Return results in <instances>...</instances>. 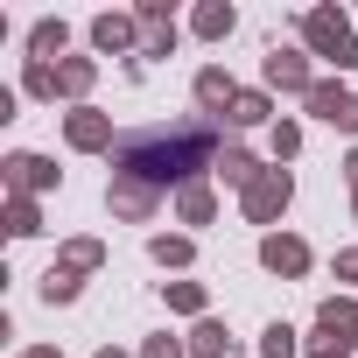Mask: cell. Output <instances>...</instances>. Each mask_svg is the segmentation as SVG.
Wrapping results in <instances>:
<instances>
[{"label":"cell","instance_id":"obj_1","mask_svg":"<svg viewBox=\"0 0 358 358\" xmlns=\"http://www.w3.org/2000/svg\"><path fill=\"white\" fill-rule=\"evenodd\" d=\"M218 120L190 113V120H169V127H141L113 148V176L120 183H141V190H169V183H183V176L211 169L218 162Z\"/></svg>","mask_w":358,"mask_h":358},{"label":"cell","instance_id":"obj_2","mask_svg":"<svg viewBox=\"0 0 358 358\" xmlns=\"http://www.w3.org/2000/svg\"><path fill=\"white\" fill-rule=\"evenodd\" d=\"M302 36H309V50H316L323 64H337V71L358 64V36H351V22H344L337 8H309V15H302Z\"/></svg>","mask_w":358,"mask_h":358},{"label":"cell","instance_id":"obj_3","mask_svg":"<svg viewBox=\"0 0 358 358\" xmlns=\"http://www.w3.org/2000/svg\"><path fill=\"white\" fill-rule=\"evenodd\" d=\"M288 197H295L288 169H260V183H253V190H239V204H246V218H253V225H274V218L288 211Z\"/></svg>","mask_w":358,"mask_h":358},{"label":"cell","instance_id":"obj_4","mask_svg":"<svg viewBox=\"0 0 358 358\" xmlns=\"http://www.w3.org/2000/svg\"><path fill=\"white\" fill-rule=\"evenodd\" d=\"M309 113L344 127V134H358V92H344V85H309Z\"/></svg>","mask_w":358,"mask_h":358},{"label":"cell","instance_id":"obj_5","mask_svg":"<svg viewBox=\"0 0 358 358\" xmlns=\"http://www.w3.org/2000/svg\"><path fill=\"white\" fill-rule=\"evenodd\" d=\"M260 267H267V274H309V246L288 239V232H267V239H260Z\"/></svg>","mask_w":358,"mask_h":358},{"label":"cell","instance_id":"obj_6","mask_svg":"<svg viewBox=\"0 0 358 358\" xmlns=\"http://www.w3.org/2000/svg\"><path fill=\"white\" fill-rule=\"evenodd\" d=\"M316 330L337 344V358H344V344H358V302H344V295H330L323 309H316Z\"/></svg>","mask_w":358,"mask_h":358},{"label":"cell","instance_id":"obj_7","mask_svg":"<svg viewBox=\"0 0 358 358\" xmlns=\"http://www.w3.org/2000/svg\"><path fill=\"white\" fill-rule=\"evenodd\" d=\"M134 22H141V57H169V50H176V22H169L162 0H148Z\"/></svg>","mask_w":358,"mask_h":358},{"label":"cell","instance_id":"obj_8","mask_svg":"<svg viewBox=\"0 0 358 358\" xmlns=\"http://www.w3.org/2000/svg\"><path fill=\"white\" fill-rule=\"evenodd\" d=\"M232 99H239V85L211 64V71H197V106H204V120H225L232 113Z\"/></svg>","mask_w":358,"mask_h":358},{"label":"cell","instance_id":"obj_9","mask_svg":"<svg viewBox=\"0 0 358 358\" xmlns=\"http://www.w3.org/2000/svg\"><path fill=\"white\" fill-rule=\"evenodd\" d=\"M64 134H71V148H120V141H113V120L92 113V106H78V113L64 120Z\"/></svg>","mask_w":358,"mask_h":358},{"label":"cell","instance_id":"obj_10","mask_svg":"<svg viewBox=\"0 0 358 358\" xmlns=\"http://www.w3.org/2000/svg\"><path fill=\"white\" fill-rule=\"evenodd\" d=\"M8 183H15V197L50 190V183H57V162H43V155H8Z\"/></svg>","mask_w":358,"mask_h":358},{"label":"cell","instance_id":"obj_11","mask_svg":"<svg viewBox=\"0 0 358 358\" xmlns=\"http://www.w3.org/2000/svg\"><path fill=\"white\" fill-rule=\"evenodd\" d=\"M267 85H281V92H302V99H309V85H316V78H309V64H302L295 50H267Z\"/></svg>","mask_w":358,"mask_h":358},{"label":"cell","instance_id":"obj_12","mask_svg":"<svg viewBox=\"0 0 358 358\" xmlns=\"http://www.w3.org/2000/svg\"><path fill=\"white\" fill-rule=\"evenodd\" d=\"M113 211L120 218H155V204H162V190H141V183H120V176H113Z\"/></svg>","mask_w":358,"mask_h":358},{"label":"cell","instance_id":"obj_13","mask_svg":"<svg viewBox=\"0 0 358 358\" xmlns=\"http://www.w3.org/2000/svg\"><path fill=\"white\" fill-rule=\"evenodd\" d=\"M218 176H225V183H239V190H253L260 183V162L246 155V148H218V162H211Z\"/></svg>","mask_w":358,"mask_h":358},{"label":"cell","instance_id":"obj_14","mask_svg":"<svg viewBox=\"0 0 358 358\" xmlns=\"http://www.w3.org/2000/svg\"><path fill=\"white\" fill-rule=\"evenodd\" d=\"M134 29H141V22H127V15H99V22H92V43L113 57V50H127V43H134Z\"/></svg>","mask_w":358,"mask_h":358},{"label":"cell","instance_id":"obj_15","mask_svg":"<svg viewBox=\"0 0 358 358\" xmlns=\"http://www.w3.org/2000/svg\"><path fill=\"white\" fill-rule=\"evenodd\" d=\"M225 351H232V330H225V323H211V316H204V323H197V330H190V358H225Z\"/></svg>","mask_w":358,"mask_h":358},{"label":"cell","instance_id":"obj_16","mask_svg":"<svg viewBox=\"0 0 358 358\" xmlns=\"http://www.w3.org/2000/svg\"><path fill=\"white\" fill-rule=\"evenodd\" d=\"M176 211H183V225H211V211H218V197H211L204 183H183V197H176Z\"/></svg>","mask_w":358,"mask_h":358},{"label":"cell","instance_id":"obj_17","mask_svg":"<svg viewBox=\"0 0 358 358\" xmlns=\"http://www.w3.org/2000/svg\"><path fill=\"white\" fill-rule=\"evenodd\" d=\"M57 92H64V99H85V92H92V57H64V64H57Z\"/></svg>","mask_w":358,"mask_h":358},{"label":"cell","instance_id":"obj_18","mask_svg":"<svg viewBox=\"0 0 358 358\" xmlns=\"http://www.w3.org/2000/svg\"><path fill=\"white\" fill-rule=\"evenodd\" d=\"M64 43H71V29H64V22H36V29H29V50H36V64H50Z\"/></svg>","mask_w":358,"mask_h":358},{"label":"cell","instance_id":"obj_19","mask_svg":"<svg viewBox=\"0 0 358 358\" xmlns=\"http://www.w3.org/2000/svg\"><path fill=\"white\" fill-rule=\"evenodd\" d=\"M8 232H15V239H36V232H43V211H36V197H15V204H8Z\"/></svg>","mask_w":358,"mask_h":358},{"label":"cell","instance_id":"obj_20","mask_svg":"<svg viewBox=\"0 0 358 358\" xmlns=\"http://www.w3.org/2000/svg\"><path fill=\"white\" fill-rule=\"evenodd\" d=\"M225 120H232V127H260V120H267V92H239Z\"/></svg>","mask_w":358,"mask_h":358},{"label":"cell","instance_id":"obj_21","mask_svg":"<svg viewBox=\"0 0 358 358\" xmlns=\"http://www.w3.org/2000/svg\"><path fill=\"white\" fill-rule=\"evenodd\" d=\"M260 358H295V330L288 323H267L260 330Z\"/></svg>","mask_w":358,"mask_h":358},{"label":"cell","instance_id":"obj_22","mask_svg":"<svg viewBox=\"0 0 358 358\" xmlns=\"http://www.w3.org/2000/svg\"><path fill=\"white\" fill-rule=\"evenodd\" d=\"M148 253H155L162 267H190V253H197V246H190V239H169V232H162V239H155Z\"/></svg>","mask_w":358,"mask_h":358},{"label":"cell","instance_id":"obj_23","mask_svg":"<svg viewBox=\"0 0 358 358\" xmlns=\"http://www.w3.org/2000/svg\"><path fill=\"white\" fill-rule=\"evenodd\" d=\"M85 267H99V239H71L64 246V274H85Z\"/></svg>","mask_w":358,"mask_h":358},{"label":"cell","instance_id":"obj_24","mask_svg":"<svg viewBox=\"0 0 358 358\" xmlns=\"http://www.w3.org/2000/svg\"><path fill=\"white\" fill-rule=\"evenodd\" d=\"M71 295H78V274H64V267H50V274H43V302L57 309V302H71Z\"/></svg>","mask_w":358,"mask_h":358},{"label":"cell","instance_id":"obj_25","mask_svg":"<svg viewBox=\"0 0 358 358\" xmlns=\"http://www.w3.org/2000/svg\"><path fill=\"white\" fill-rule=\"evenodd\" d=\"M169 309L197 316V309H204V288H197V281H169Z\"/></svg>","mask_w":358,"mask_h":358},{"label":"cell","instance_id":"obj_26","mask_svg":"<svg viewBox=\"0 0 358 358\" xmlns=\"http://www.w3.org/2000/svg\"><path fill=\"white\" fill-rule=\"evenodd\" d=\"M197 36H232V8H218V0L197 8Z\"/></svg>","mask_w":358,"mask_h":358},{"label":"cell","instance_id":"obj_27","mask_svg":"<svg viewBox=\"0 0 358 358\" xmlns=\"http://www.w3.org/2000/svg\"><path fill=\"white\" fill-rule=\"evenodd\" d=\"M29 92L36 99H57V64H29Z\"/></svg>","mask_w":358,"mask_h":358},{"label":"cell","instance_id":"obj_28","mask_svg":"<svg viewBox=\"0 0 358 358\" xmlns=\"http://www.w3.org/2000/svg\"><path fill=\"white\" fill-rule=\"evenodd\" d=\"M141 358H183V344H176V337H148Z\"/></svg>","mask_w":358,"mask_h":358},{"label":"cell","instance_id":"obj_29","mask_svg":"<svg viewBox=\"0 0 358 358\" xmlns=\"http://www.w3.org/2000/svg\"><path fill=\"white\" fill-rule=\"evenodd\" d=\"M295 148H302V127L281 120V127H274V155H295Z\"/></svg>","mask_w":358,"mask_h":358},{"label":"cell","instance_id":"obj_30","mask_svg":"<svg viewBox=\"0 0 358 358\" xmlns=\"http://www.w3.org/2000/svg\"><path fill=\"white\" fill-rule=\"evenodd\" d=\"M337 274H344V281H358V253H337Z\"/></svg>","mask_w":358,"mask_h":358},{"label":"cell","instance_id":"obj_31","mask_svg":"<svg viewBox=\"0 0 358 358\" xmlns=\"http://www.w3.org/2000/svg\"><path fill=\"white\" fill-rule=\"evenodd\" d=\"M344 176H351V183H358V155H351V162H344Z\"/></svg>","mask_w":358,"mask_h":358},{"label":"cell","instance_id":"obj_32","mask_svg":"<svg viewBox=\"0 0 358 358\" xmlns=\"http://www.w3.org/2000/svg\"><path fill=\"white\" fill-rule=\"evenodd\" d=\"M99 358H127V351H99Z\"/></svg>","mask_w":358,"mask_h":358}]
</instances>
